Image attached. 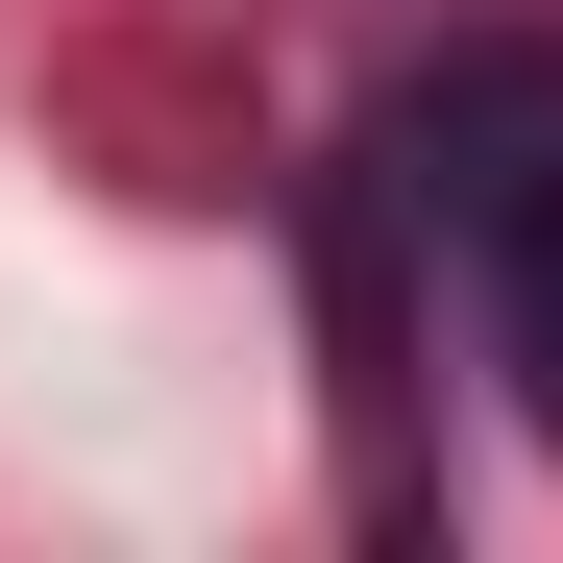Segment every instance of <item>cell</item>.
Masks as SVG:
<instances>
[{
  "label": "cell",
  "instance_id": "obj_1",
  "mask_svg": "<svg viewBox=\"0 0 563 563\" xmlns=\"http://www.w3.org/2000/svg\"><path fill=\"white\" fill-rule=\"evenodd\" d=\"M393 172H417V221L465 245V295H490V367L563 417V49H539V25L441 49L417 123H393Z\"/></svg>",
  "mask_w": 563,
  "mask_h": 563
}]
</instances>
